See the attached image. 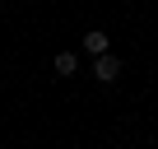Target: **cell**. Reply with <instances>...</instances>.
<instances>
[{
	"mask_svg": "<svg viewBox=\"0 0 158 149\" xmlns=\"http://www.w3.org/2000/svg\"><path fill=\"white\" fill-rule=\"evenodd\" d=\"M93 79H98V84H116V79H121V61H116L112 51L93 56Z\"/></svg>",
	"mask_w": 158,
	"mask_h": 149,
	"instance_id": "1",
	"label": "cell"
},
{
	"mask_svg": "<svg viewBox=\"0 0 158 149\" xmlns=\"http://www.w3.org/2000/svg\"><path fill=\"white\" fill-rule=\"evenodd\" d=\"M84 51H89V56H102V51H112V37H107L102 28H89V33H84Z\"/></svg>",
	"mask_w": 158,
	"mask_h": 149,
	"instance_id": "2",
	"label": "cell"
},
{
	"mask_svg": "<svg viewBox=\"0 0 158 149\" xmlns=\"http://www.w3.org/2000/svg\"><path fill=\"white\" fill-rule=\"evenodd\" d=\"M56 74H60V79L79 74V56H74V51H60V56H56Z\"/></svg>",
	"mask_w": 158,
	"mask_h": 149,
	"instance_id": "3",
	"label": "cell"
}]
</instances>
